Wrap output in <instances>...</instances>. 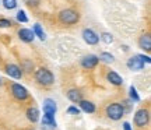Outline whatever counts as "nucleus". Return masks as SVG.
I'll return each instance as SVG.
<instances>
[{"mask_svg": "<svg viewBox=\"0 0 151 130\" xmlns=\"http://www.w3.org/2000/svg\"><path fill=\"white\" fill-rule=\"evenodd\" d=\"M151 63V59L150 56H144V55H136L133 57H130L127 60V67H129L130 70L133 71H139V70H143L144 69V65H150Z\"/></svg>", "mask_w": 151, "mask_h": 130, "instance_id": "f257e3e1", "label": "nucleus"}, {"mask_svg": "<svg viewBox=\"0 0 151 130\" xmlns=\"http://www.w3.org/2000/svg\"><path fill=\"white\" fill-rule=\"evenodd\" d=\"M78 20H80V14L73 9H66V10H62L59 13V21L62 24H65V25L77 24Z\"/></svg>", "mask_w": 151, "mask_h": 130, "instance_id": "f03ea898", "label": "nucleus"}, {"mask_svg": "<svg viewBox=\"0 0 151 130\" xmlns=\"http://www.w3.org/2000/svg\"><path fill=\"white\" fill-rule=\"evenodd\" d=\"M35 80H37L39 84L48 87V85H52V84H53L55 77L50 70L45 69V67H41V69H38V70L35 71Z\"/></svg>", "mask_w": 151, "mask_h": 130, "instance_id": "7ed1b4c3", "label": "nucleus"}, {"mask_svg": "<svg viewBox=\"0 0 151 130\" xmlns=\"http://www.w3.org/2000/svg\"><path fill=\"white\" fill-rule=\"evenodd\" d=\"M123 115H124L123 103L113 102V103H111V105H108V108H106V116H108L111 120L122 119V116H123Z\"/></svg>", "mask_w": 151, "mask_h": 130, "instance_id": "20e7f679", "label": "nucleus"}, {"mask_svg": "<svg viewBox=\"0 0 151 130\" xmlns=\"http://www.w3.org/2000/svg\"><path fill=\"white\" fill-rule=\"evenodd\" d=\"M11 94H13V97L16 98V99H18V101H25L28 98V90L25 88L24 85H21V84H17V83H14L13 85H11Z\"/></svg>", "mask_w": 151, "mask_h": 130, "instance_id": "39448f33", "label": "nucleus"}, {"mask_svg": "<svg viewBox=\"0 0 151 130\" xmlns=\"http://www.w3.org/2000/svg\"><path fill=\"white\" fill-rule=\"evenodd\" d=\"M150 120V112L147 109H139L134 115V125L139 126V127H144L147 126Z\"/></svg>", "mask_w": 151, "mask_h": 130, "instance_id": "423d86ee", "label": "nucleus"}, {"mask_svg": "<svg viewBox=\"0 0 151 130\" xmlns=\"http://www.w3.org/2000/svg\"><path fill=\"white\" fill-rule=\"evenodd\" d=\"M81 37H83V39H84L86 43H88V45H97V43L99 42V35L94 32L91 28H86V29H83Z\"/></svg>", "mask_w": 151, "mask_h": 130, "instance_id": "0eeeda50", "label": "nucleus"}, {"mask_svg": "<svg viewBox=\"0 0 151 130\" xmlns=\"http://www.w3.org/2000/svg\"><path fill=\"white\" fill-rule=\"evenodd\" d=\"M98 62H99V59H98V56H95V55H87V56H84L83 59H81V66L84 67V69H94V67H97Z\"/></svg>", "mask_w": 151, "mask_h": 130, "instance_id": "6e6552de", "label": "nucleus"}, {"mask_svg": "<svg viewBox=\"0 0 151 130\" xmlns=\"http://www.w3.org/2000/svg\"><path fill=\"white\" fill-rule=\"evenodd\" d=\"M58 112V105L52 98H46L43 101V113L46 115H55Z\"/></svg>", "mask_w": 151, "mask_h": 130, "instance_id": "1a4fd4ad", "label": "nucleus"}, {"mask_svg": "<svg viewBox=\"0 0 151 130\" xmlns=\"http://www.w3.org/2000/svg\"><path fill=\"white\" fill-rule=\"evenodd\" d=\"M6 73H7L10 77L16 78V80H18V78H21L22 77L21 67L17 66V65H7V67H6Z\"/></svg>", "mask_w": 151, "mask_h": 130, "instance_id": "9d476101", "label": "nucleus"}, {"mask_svg": "<svg viewBox=\"0 0 151 130\" xmlns=\"http://www.w3.org/2000/svg\"><path fill=\"white\" fill-rule=\"evenodd\" d=\"M18 38L21 39L22 42H32L34 38H35V35H34L32 29H28V28H21L20 31H18Z\"/></svg>", "mask_w": 151, "mask_h": 130, "instance_id": "9b49d317", "label": "nucleus"}, {"mask_svg": "<svg viewBox=\"0 0 151 130\" xmlns=\"http://www.w3.org/2000/svg\"><path fill=\"white\" fill-rule=\"evenodd\" d=\"M139 46H140L143 50H146V52H150L151 50V37L148 34H144V35L140 37V39H139Z\"/></svg>", "mask_w": 151, "mask_h": 130, "instance_id": "f8f14e48", "label": "nucleus"}, {"mask_svg": "<svg viewBox=\"0 0 151 130\" xmlns=\"http://www.w3.org/2000/svg\"><path fill=\"white\" fill-rule=\"evenodd\" d=\"M80 111L86 112V113H94L95 112V105L91 102V101H86V99H81L80 102Z\"/></svg>", "mask_w": 151, "mask_h": 130, "instance_id": "ddd939ff", "label": "nucleus"}, {"mask_svg": "<svg viewBox=\"0 0 151 130\" xmlns=\"http://www.w3.org/2000/svg\"><path fill=\"white\" fill-rule=\"evenodd\" d=\"M106 78H108V81L111 83V84H113V85H122V84H123V78L119 76L116 71H109Z\"/></svg>", "mask_w": 151, "mask_h": 130, "instance_id": "4468645a", "label": "nucleus"}, {"mask_svg": "<svg viewBox=\"0 0 151 130\" xmlns=\"http://www.w3.org/2000/svg\"><path fill=\"white\" fill-rule=\"evenodd\" d=\"M67 98L70 99L71 102H80L81 99H83V94L80 92V90H76V88H73V90H69L67 91Z\"/></svg>", "mask_w": 151, "mask_h": 130, "instance_id": "2eb2a0df", "label": "nucleus"}, {"mask_svg": "<svg viewBox=\"0 0 151 130\" xmlns=\"http://www.w3.org/2000/svg\"><path fill=\"white\" fill-rule=\"evenodd\" d=\"M27 118H28V120L32 122V123L38 122V120H39V111H38V108L32 106V108L28 109L27 111Z\"/></svg>", "mask_w": 151, "mask_h": 130, "instance_id": "dca6fc26", "label": "nucleus"}, {"mask_svg": "<svg viewBox=\"0 0 151 130\" xmlns=\"http://www.w3.org/2000/svg\"><path fill=\"white\" fill-rule=\"evenodd\" d=\"M42 126H48V127H56V120H55V115H43L42 118Z\"/></svg>", "mask_w": 151, "mask_h": 130, "instance_id": "f3484780", "label": "nucleus"}, {"mask_svg": "<svg viewBox=\"0 0 151 130\" xmlns=\"http://www.w3.org/2000/svg\"><path fill=\"white\" fill-rule=\"evenodd\" d=\"M32 32H34V35H35V37H38L41 41H45V39H46V35H45L42 27H41L39 24H35V25L32 27Z\"/></svg>", "mask_w": 151, "mask_h": 130, "instance_id": "a211bd4d", "label": "nucleus"}, {"mask_svg": "<svg viewBox=\"0 0 151 130\" xmlns=\"http://www.w3.org/2000/svg\"><path fill=\"white\" fill-rule=\"evenodd\" d=\"M99 60H102L104 63H113L115 62V57H113V55H111L109 52H102V53L99 55Z\"/></svg>", "mask_w": 151, "mask_h": 130, "instance_id": "6ab92c4d", "label": "nucleus"}, {"mask_svg": "<svg viewBox=\"0 0 151 130\" xmlns=\"http://www.w3.org/2000/svg\"><path fill=\"white\" fill-rule=\"evenodd\" d=\"M129 97H130L132 101H134V102H140V95L137 94V90H136L133 85L129 88Z\"/></svg>", "mask_w": 151, "mask_h": 130, "instance_id": "aec40b11", "label": "nucleus"}, {"mask_svg": "<svg viewBox=\"0 0 151 130\" xmlns=\"http://www.w3.org/2000/svg\"><path fill=\"white\" fill-rule=\"evenodd\" d=\"M1 3L7 10H13V9L17 7V0H1Z\"/></svg>", "mask_w": 151, "mask_h": 130, "instance_id": "412c9836", "label": "nucleus"}, {"mask_svg": "<svg viewBox=\"0 0 151 130\" xmlns=\"http://www.w3.org/2000/svg\"><path fill=\"white\" fill-rule=\"evenodd\" d=\"M99 38L102 39V41H104L105 43H108V45H109V43H112V42H113V35H112V34H109V32H102Z\"/></svg>", "mask_w": 151, "mask_h": 130, "instance_id": "4be33fe9", "label": "nucleus"}, {"mask_svg": "<svg viewBox=\"0 0 151 130\" xmlns=\"http://www.w3.org/2000/svg\"><path fill=\"white\" fill-rule=\"evenodd\" d=\"M17 20L20 22H28V17L25 16V11L24 10L17 11Z\"/></svg>", "mask_w": 151, "mask_h": 130, "instance_id": "5701e85b", "label": "nucleus"}, {"mask_svg": "<svg viewBox=\"0 0 151 130\" xmlns=\"http://www.w3.org/2000/svg\"><path fill=\"white\" fill-rule=\"evenodd\" d=\"M80 108H77V106H69L67 108V113L69 115H80Z\"/></svg>", "mask_w": 151, "mask_h": 130, "instance_id": "b1692460", "label": "nucleus"}, {"mask_svg": "<svg viewBox=\"0 0 151 130\" xmlns=\"http://www.w3.org/2000/svg\"><path fill=\"white\" fill-rule=\"evenodd\" d=\"M11 27V21L7 18H0V28H9Z\"/></svg>", "mask_w": 151, "mask_h": 130, "instance_id": "393cba45", "label": "nucleus"}, {"mask_svg": "<svg viewBox=\"0 0 151 130\" xmlns=\"http://www.w3.org/2000/svg\"><path fill=\"white\" fill-rule=\"evenodd\" d=\"M24 3L29 7H37V6H39L41 0H24Z\"/></svg>", "mask_w": 151, "mask_h": 130, "instance_id": "a878e982", "label": "nucleus"}, {"mask_svg": "<svg viewBox=\"0 0 151 130\" xmlns=\"http://www.w3.org/2000/svg\"><path fill=\"white\" fill-rule=\"evenodd\" d=\"M24 67H25L24 70L31 71V70H32V67H34V65L31 63V62H28V60H25V62H24Z\"/></svg>", "mask_w": 151, "mask_h": 130, "instance_id": "bb28decb", "label": "nucleus"}, {"mask_svg": "<svg viewBox=\"0 0 151 130\" xmlns=\"http://www.w3.org/2000/svg\"><path fill=\"white\" fill-rule=\"evenodd\" d=\"M123 130H132V126H130L129 122H124L123 123Z\"/></svg>", "mask_w": 151, "mask_h": 130, "instance_id": "cd10ccee", "label": "nucleus"}, {"mask_svg": "<svg viewBox=\"0 0 151 130\" xmlns=\"http://www.w3.org/2000/svg\"><path fill=\"white\" fill-rule=\"evenodd\" d=\"M0 84H1V78H0Z\"/></svg>", "mask_w": 151, "mask_h": 130, "instance_id": "c85d7f7f", "label": "nucleus"}]
</instances>
